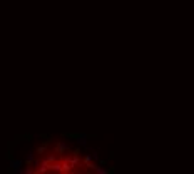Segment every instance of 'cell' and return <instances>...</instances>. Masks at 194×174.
Returning <instances> with one entry per match:
<instances>
[{"label": "cell", "instance_id": "obj_1", "mask_svg": "<svg viewBox=\"0 0 194 174\" xmlns=\"http://www.w3.org/2000/svg\"><path fill=\"white\" fill-rule=\"evenodd\" d=\"M12 167H14L15 171H20V161H14L12 162Z\"/></svg>", "mask_w": 194, "mask_h": 174}]
</instances>
